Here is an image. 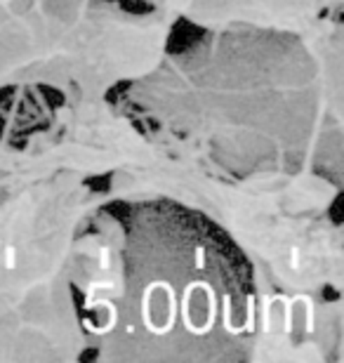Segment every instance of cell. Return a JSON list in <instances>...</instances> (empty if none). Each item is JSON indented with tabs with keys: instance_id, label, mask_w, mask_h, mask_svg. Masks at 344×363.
<instances>
[{
	"instance_id": "obj_1",
	"label": "cell",
	"mask_w": 344,
	"mask_h": 363,
	"mask_svg": "<svg viewBox=\"0 0 344 363\" xmlns=\"http://www.w3.org/2000/svg\"><path fill=\"white\" fill-rule=\"evenodd\" d=\"M340 14L306 35L206 31L126 85L123 108L233 175L316 170L342 179Z\"/></svg>"
},
{
	"instance_id": "obj_2",
	"label": "cell",
	"mask_w": 344,
	"mask_h": 363,
	"mask_svg": "<svg viewBox=\"0 0 344 363\" xmlns=\"http://www.w3.org/2000/svg\"><path fill=\"white\" fill-rule=\"evenodd\" d=\"M113 300L83 328L99 363L250 361L255 283L243 255L194 210L128 203Z\"/></svg>"
},
{
	"instance_id": "obj_3",
	"label": "cell",
	"mask_w": 344,
	"mask_h": 363,
	"mask_svg": "<svg viewBox=\"0 0 344 363\" xmlns=\"http://www.w3.org/2000/svg\"><path fill=\"white\" fill-rule=\"evenodd\" d=\"M146 133L158 154L106 177L111 206L167 201L194 210L243 255L253 281L283 293L342 295L344 231L333 217L340 182L316 170L233 175L177 137Z\"/></svg>"
},
{
	"instance_id": "obj_4",
	"label": "cell",
	"mask_w": 344,
	"mask_h": 363,
	"mask_svg": "<svg viewBox=\"0 0 344 363\" xmlns=\"http://www.w3.org/2000/svg\"><path fill=\"white\" fill-rule=\"evenodd\" d=\"M111 206L80 175H57L0 203V363L87 357L73 290L80 231Z\"/></svg>"
},
{
	"instance_id": "obj_5",
	"label": "cell",
	"mask_w": 344,
	"mask_h": 363,
	"mask_svg": "<svg viewBox=\"0 0 344 363\" xmlns=\"http://www.w3.org/2000/svg\"><path fill=\"white\" fill-rule=\"evenodd\" d=\"M174 24L163 7L137 12L116 0H5L0 92L38 88L111 97L163 62Z\"/></svg>"
},
{
	"instance_id": "obj_6",
	"label": "cell",
	"mask_w": 344,
	"mask_h": 363,
	"mask_svg": "<svg viewBox=\"0 0 344 363\" xmlns=\"http://www.w3.org/2000/svg\"><path fill=\"white\" fill-rule=\"evenodd\" d=\"M0 135V203L57 175L85 179L144 168L158 154V144L111 97L64 92L55 104L33 101L17 108Z\"/></svg>"
},
{
	"instance_id": "obj_7",
	"label": "cell",
	"mask_w": 344,
	"mask_h": 363,
	"mask_svg": "<svg viewBox=\"0 0 344 363\" xmlns=\"http://www.w3.org/2000/svg\"><path fill=\"white\" fill-rule=\"evenodd\" d=\"M255 283L253 363H340L344 345L342 295L283 293Z\"/></svg>"
},
{
	"instance_id": "obj_8",
	"label": "cell",
	"mask_w": 344,
	"mask_h": 363,
	"mask_svg": "<svg viewBox=\"0 0 344 363\" xmlns=\"http://www.w3.org/2000/svg\"><path fill=\"white\" fill-rule=\"evenodd\" d=\"M203 31H274L306 35L340 14L342 0H142Z\"/></svg>"
},
{
	"instance_id": "obj_9",
	"label": "cell",
	"mask_w": 344,
	"mask_h": 363,
	"mask_svg": "<svg viewBox=\"0 0 344 363\" xmlns=\"http://www.w3.org/2000/svg\"><path fill=\"white\" fill-rule=\"evenodd\" d=\"M0 3H5V0H0Z\"/></svg>"
}]
</instances>
